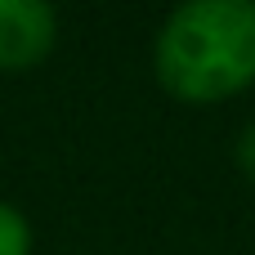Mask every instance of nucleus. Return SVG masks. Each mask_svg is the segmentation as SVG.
<instances>
[{
	"label": "nucleus",
	"instance_id": "obj_3",
	"mask_svg": "<svg viewBox=\"0 0 255 255\" xmlns=\"http://www.w3.org/2000/svg\"><path fill=\"white\" fill-rule=\"evenodd\" d=\"M0 255H31V224L13 202H0Z\"/></svg>",
	"mask_w": 255,
	"mask_h": 255
},
{
	"label": "nucleus",
	"instance_id": "obj_2",
	"mask_svg": "<svg viewBox=\"0 0 255 255\" xmlns=\"http://www.w3.org/2000/svg\"><path fill=\"white\" fill-rule=\"evenodd\" d=\"M58 40V9L45 0H0V72L36 67Z\"/></svg>",
	"mask_w": 255,
	"mask_h": 255
},
{
	"label": "nucleus",
	"instance_id": "obj_4",
	"mask_svg": "<svg viewBox=\"0 0 255 255\" xmlns=\"http://www.w3.org/2000/svg\"><path fill=\"white\" fill-rule=\"evenodd\" d=\"M238 166L255 179V126H247V130L238 134Z\"/></svg>",
	"mask_w": 255,
	"mask_h": 255
},
{
	"label": "nucleus",
	"instance_id": "obj_1",
	"mask_svg": "<svg viewBox=\"0 0 255 255\" xmlns=\"http://www.w3.org/2000/svg\"><path fill=\"white\" fill-rule=\"evenodd\" d=\"M152 67L179 103H220L255 81V0H188L152 45Z\"/></svg>",
	"mask_w": 255,
	"mask_h": 255
}]
</instances>
